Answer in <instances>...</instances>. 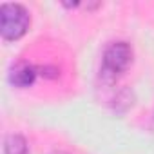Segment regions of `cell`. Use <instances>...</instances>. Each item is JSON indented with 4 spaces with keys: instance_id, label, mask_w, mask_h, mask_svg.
Here are the masks:
<instances>
[{
    "instance_id": "cell-1",
    "label": "cell",
    "mask_w": 154,
    "mask_h": 154,
    "mask_svg": "<svg viewBox=\"0 0 154 154\" xmlns=\"http://www.w3.org/2000/svg\"><path fill=\"white\" fill-rule=\"evenodd\" d=\"M132 63V47L127 42H112L105 47L102 56L100 78L103 84L112 85Z\"/></svg>"
},
{
    "instance_id": "cell-5",
    "label": "cell",
    "mask_w": 154,
    "mask_h": 154,
    "mask_svg": "<svg viewBox=\"0 0 154 154\" xmlns=\"http://www.w3.org/2000/svg\"><path fill=\"white\" fill-rule=\"evenodd\" d=\"M112 111L118 114H125L132 105H134V94L129 89H120L116 93V96L112 98Z\"/></svg>"
},
{
    "instance_id": "cell-7",
    "label": "cell",
    "mask_w": 154,
    "mask_h": 154,
    "mask_svg": "<svg viewBox=\"0 0 154 154\" xmlns=\"http://www.w3.org/2000/svg\"><path fill=\"white\" fill-rule=\"evenodd\" d=\"M53 154H69V152H63V150H54Z\"/></svg>"
},
{
    "instance_id": "cell-2",
    "label": "cell",
    "mask_w": 154,
    "mask_h": 154,
    "mask_svg": "<svg viewBox=\"0 0 154 154\" xmlns=\"http://www.w3.org/2000/svg\"><path fill=\"white\" fill-rule=\"evenodd\" d=\"M31 26V15L22 4H2L0 8V35L6 42L20 40Z\"/></svg>"
},
{
    "instance_id": "cell-3",
    "label": "cell",
    "mask_w": 154,
    "mask_h": 154,
    "mask_svg": "<svg viewBox=\"0 0 154 154\" xmlns=\"http://www.w3.org/2000/svg\"><path fill=\"white\" fill-rule=\"evenodd\" d=\"M36 76H38V67L27 62H20L9 71V84L18 89H27L35 84Z\"/></svg>"
},
{
    "instance_id": "cell-6",
    "label": "cell",
    "mask_w": 154,
    "mask_h": 154,
    "mask_svg": "<svg viewBox=\"0 0 154 154\" xmlns=\"http://www.w3.org/2000/svg\"><path fill=\"white\" fill-rule=\"evenodd\" d=\"M38 74H42L44 78H58V69L56 67H51V65H44V67H38Z\"/></svg>"
},
{
    "instance_id": "cell-4",
    "label": "cell",
    "mask_w": 154,
    "mask_h": 154,
    "mask_svg": "<svg viewBox=\"0 0 154 154\" xmlns=\"http://www.w3.org/2000/svg\"><path fill=\"white\" fill-rule=\"evenodd\" d=\"M4 154H29V145L22 134H8L4 140Z\"/></svg>"
}]
</instances>
